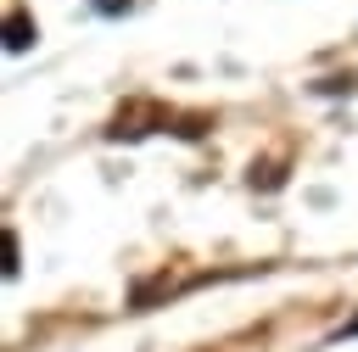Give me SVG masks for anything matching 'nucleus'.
<instances>
[{"label":"nucleus","mask_w":358,"mask_h":352,"mask_svg":"<svg viewBox=\"0 0 358 352\" xmlns=\"http://www.w3.org/2000/svg\"><path fill=\"white\" fill-rule=\"evenodd\" d=\"M173 123V112L168 106H157V101H129L117 117H112V140H140V134H151V129H168Z\"/></svg>","instance_id":"1"},{"label":"nucleus","mask_w":358,"mask_h":352,"mask_svg":"<svg viewBox=\"0 0 358 352\" xmlns=\"http://www.w3.org/2000/svg\"><path fill=\"white\" fill-rule=\"evenodd\" d=\"M28 45H34V22H28V11H22V6H11V11H6V50H11V56H22Z\"/></svg>","instance_id":"2"},{"label":"nucleus","mask_w":358,"mask_h":352,"mask_svg":"<svg viewBox=\"0 0 358 352\" xmlns=\"http://www.w3.org/2000/svg\"><path fill=\"white\" fill-rule=\"evenodd\" d=\"M0 246H6V274H17V235L6 229V235H0Z\"/></svg>","instance_id":"3"},{"label":"nucleus","mask_w":358,"mask_h":352,"mask_svg":"<svg viewBox=\"0 0 358 352\" xmlns=\"http://www.w3.org/2000/svg\"><path fill=\"white\" fill-rule=\"evenodd\" d=\"M134 0H95V11H129Z\"/></svg>","instance_id":"4"}]
</instances>
